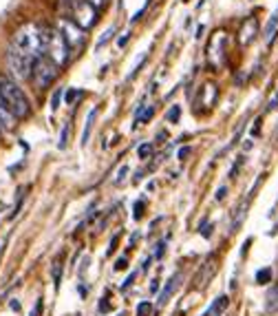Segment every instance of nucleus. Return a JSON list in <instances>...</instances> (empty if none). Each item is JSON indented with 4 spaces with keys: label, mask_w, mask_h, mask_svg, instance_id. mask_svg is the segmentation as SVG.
Segmentation results:
<instances>
[{
    "label": "nucleus",
    "mask_w": 278,
    "mask_h": 316,
    "mask_svg": "<svg viewBox=\"0 0 278 316\" xmlns=\"http://www.w3.org/2000/svg\"><path fill=\"white\" fill-rule=\"evenodd\" d=\"M69 133H71V129H69V126H64V129H62V135H60V142H58L60 150H64V149H67V139H69Z\"/></svg>",
    "instance_id": "nucleus-22"
},
{
    "label": "nucleus",
    "mask_w": 278,
    "mask_h": 316,
    "mask_svg": "<svg viewBox=\"0 0 278 316\" xmlns=\"http://www.w3.org/2000/svg\"><path fill=\"white\" fill-rule=\"evenodd\" d=\"M128 38H130V34H124V38H120V40H117V47H126V42H128Z\"/></svg>",
    "instance_id": "nucleus-32"
},
{
    "label": "nucleus",
    "mask_w": 278,
    "mask_h": 316,
    "mask_svg": "<svg viewBox=\"0 0 278 316\" xmlns=\"http://www.w3.org/2000/svg\"><path fill=\"white\" fill-rule=\"evenodd\" d=\"M137 155H139V159H148L153 155V144H141L137 149Z\"/></svg>",
    "instance_id": "nucleus-18"
},
{
    "label": "nucleus",
    "mask_w": 278,
    "mask_h": 316,
    "mask_svg": "<svg viewBox=\"0 0 278 316\" xmlns=\"http://www.w3.org/2000/svg\"><path fill=\"white\" fill-rule=\"evenodd\" d=\"M226 195H227V188L221 186L219 190H216V201H223V199H226Z\"/></svg>",
    "instance_id": "nucleus-28"
},
{
    "label": "nucleus",
    "mask_w": 278,
    "mask_h": 316,
    "mask_svg": "<svg viewBox=\"0 0 278 316\" xmlns=\"http://www.w3.org/2000/svg\"><path fill=\"white\" fill-rule=\"evenodd\" d=\"M269 109H278V95H276V97H274V100H272V102H269Z\"/></svg>",
    "instance_id": "nucleus-35"
},
{
    "label": "nucleus",
    "mask_w": 278,
    "mask_h": 316,
    "mask_svg": "<svg viewBox=\"0 0 278 316\" xmlns=\"http://www.w3.org/2000/svg\"><path fill=\"white\" fill-rule=\"evenodd\" d=\"M155 248H157V250H155V257H161V254H163V243L155 245Z\"/></svg>",
    "instance_id": "nucleus-33"
},
{
    "label": "nucleus",
    "mask_w": 278,
    "mask_h": 316,
    "mask_svg": "<svg viewBox=\"0 0 278 316\" xmlns=\"http://www.w3.org/2000/svg\"><path fill=\"white\" fill-rule=\"evenodd\" d=\"M60 100H62V89H55V93H53V97H51V109L53 111L60 106Z\"/></svg>",
    "instance_id": "nucleus-23"
},
{
    "label": "nucleus",
    "mask_w": 278,
    "mask_h": 316,
    "mask_svg": "<svg viewBox=\"0 0 278 316\" xmlns=\"http://www.w3.org/2000/svg\"><path fill=\"white\" fill-rule=\"evenodd\" d=\"M58 69L60 67L49 56H40L31 69V80L38 89H49L51 82H55V77H58Z\"/></svg>",
    "instance_id": "nucleus-4"
},
{
    "label": "nucleus",
    "mask_w": 278,
    "mask_h": 316,
    "mask_svg": "<svg viewBox=\"0 0 278 316\" xmlns=\"http://www.w3.org/2000/svg\"><path fill=\"white\" fill-rule=\"evenodd\" d=\"M0 130H2V126H0Z\"/></svg>",
    "instance_id": "nucleus-37"
},
{
    "label": "nucleus",
    "mask_w": 278,
    "mask_h": 316,
    "mask_svg": "<svg viewBox=\"0 0 278 316\" xmlns=\"http://www.w3.org/2000/svg\"><path fill=\"white\" fill-rule=\"evenodd\" d=\"M113 31H115V27H108V31H106V34L102 36L100 40H97V49H100L102 44H106V42H108V38H110V34H113Z\"/></svg>",
    "instance_id": "nucleus-25"
},
{
    "label": "nucleus",
    "mask_w": 278,
    "mask_h": 316,
    "mask_svg": "<svg viewBox=\"0 0 278 316\" xmlns=\"http://www.w3.org/2000/svg\"><path fill=\"white\" fill-rule=\"evenodd\" d=\"M82 95H84V91H80V89H69L67 95H64V100H67V104L71 106V104H75Z\"/></svg>",
    "instance_id": "nucleus-15"
},
{
    "label": "nucleus",
    "mask_w": 278,
    "mask_h": 316,
    "mask_svg": "<svg viewBox=\"0 0 278 316\" xmlns=\"http://www.w3.org/2000/svg\"><path fill=\"white\" fill-rule=\"evenodd\" d=\"M199 230H201V237H206V239H210L212 237V223H208V221H203Z\"/></svg>",
    "instance_id": "nucleus-24"
},
{
    "label": "nucleus",
    "mask_w": 278,
    "mask_h": 316,
    "mask_svg": "<svg viewBox=\"0 0 278 316\" xmlns=\"http://www.w3.org/2000/svg\"><path fill=\"white\" fill-rule=\"evenodd\" d=\"M190 153H192V149H190V146H183V149L179 150V155H177V157H179V159H186Z\"/></svg>",
    "instance_id": "nucleus-30"
},
{
    "label": "nucleus",
    "mask_w": 278,
    "mask_h": 316,
    "mask_svg": "<svg viewBox=\"0 0 278 316\" xmlns=\"http://www.w3.org/2000/svg\"><path fill=\"white\" fill-rule=\"evenodd\" d=\"M227 301H230V298H227L226 294H223V297H219V298H214V301H212V305H210V310H208L203 316H221V312L227 307Z\"/></svg>",
    "instance_id": "nucleus-11"
},
{
    "label": "nucleus",
    "mask_w": 278,
    "mask_h": 316,
    "mask_svg": "<svg viewBox=\"0 0 278 316\" xmlns=\"http://www.w3.org/2000/svg\"><path fill=\"white\" fill-rule=\"evenodd\" d=\"M2 208H5V206H2V201H0V210H2Z\"/></svg>",
    "instance_id": "nucleus-36"
},
{
    "label": "nucleus",
    "mask_w": 278,
    "mask_h": 316,
    "mask_svg": "<svg viewBox=\"0 0 278 316\" xmlns=\"http://www.w3.org/2000/svg\"><path fill=\"white\" fill-rule=\"evenodd\" d=\"M256 36H259V22H256V18H247L243 22V27H241V31H239L241 44H249Z\"/></svg>",
    "instance_id": "nucleus-8"
},
{
    "label": "nucleus",
    "mask_w": 278,
    "mask_h": 316,
    "mask_svg": "<svg viewBox=\"0 0 278 316\" xmlns=\"http://www.w3.org/2000/svg\"><path fill=\"white\" fill-rule=\"evenodd\" d=\"M0 126L7 129V130H11L16 126V117H14V113L9 111L7 102L2 100V95H0Z\"/></svg>",
    "instance_id": "nucleus-10"
},
{
    "label": "nucleus",
    "mask_w": 278,
    "mask_h": 316,
    "mask_svg": "<svg viewBox=\"0 0 278 316\" xmlns=\"http://www.w3.org/2000/svg\"><path fill=\"white\" fill-rule=\"evenodd\" d=\"M44 56H49L58 67H64L71 56L67 38L60 34L58 29H47L44 27Z\"/></svg>",
    "instance_id": "nucleus-3"
},
{
    "label": "nucleus",
    "mask_w": 278,
    "mask_h": 316,
    "mask_svg": "<svg viewBox=\"0 0 278 316\" xmlns=\"http://www.w3.org/2000/svg\"><path fill=\"white\" fill-rule=\"evenodd\" d=\"M150 312H153V303L141 301L137 305V316H150Z\"/></svg>",
    "instance_id": "nucleus-19"
},
{
    "label": "nucleus",
    "mask_w": 278,
    "mask_h": 316,
    "mask_svg": "<svg viewBox=\"0 0 278 316\" xmlns=\"http://www.w3.org/2000/svg\"><path fill=\"white\" fill-rule=\"evenodd\" d=\"M7 69H9V73L16 80H27V77H31L34 62L27 60L24 56H20V53H16L14 49L7 47Z\"/></svg>",
    "instance_id": "nucleus-6"
},
{
    "label": "nucleus",
    "mask_w": 278,
    "mask_h": 316,
    "mask_svg": "<svg viewBox=\"0 0 278 316\" xmlns=\"http://www.w3.org/2000/svg\"><path fill=\"white\" fill-rule=\"evenodd\" d=\"M9 49H14L16 53L35 62L40 56H44V27L34 22L22 24L11 38Z\"/></svg>",
    "instance_id": "nucleus-1"
},
{
    "label": "nucleus",
    "mask_w": 278,
    "mask_h": 316,
    "mask_svg": "<svg viewBox=\"0 0 278 316\" xmlns=\"http://www.w3.org/2000/svg\"><path fill=\"white\" fill-rule=\"evenodd\" d=\"M276 31H278V14H276V16H272V20H269L267 27H265V31H263L265 42L272 44V42H274V38H276Z\"/></svg>",
    "instance_id": "nucleus-14"
},
{
    "label": "nucleus",
    "mask_w": 278,
    "mask_h": 316,
    "mask_svg": "<svg viewBox=\"0 0 278 316\" xmlns=\"http://www.w3.org/2000/svg\"><path fill=\"white\" fill-rule=\"evenodd\" d=\"M269 281H272V270H269V268L259 270V272H256V283H261V285H263V283H269Z\"/></svg>",
    "instance_id": "nucleus-17"
},
{
    "label": "nucleus",
    "mask_w": 278,
    "mask_h": 316,
    "mask_svg": "<svg viewBox=\"0 0 278 316\" xmlns=\"http://www.w3.org/2000/svg\"><path fill=\"white\" fill-rule=\"evenodd\" d=\"M95 117H97V106H93L91 113H88V117H87V124H84V130H82V146H87L88 137H91V130H93V122H95Z\"/></svg>",
    "instance_id": "nucleus-12"
},
{
    "label": "nucleus",
    "mask_w": 278,
    "mask_h": 316,
    "mask_svg": "<svg viewBox=\"0 0 278 316\" xmlns=\"http://www.w3.org/2000/svg\"><path fill=\"white\" fill-rule=\"evenodd\" d=\"M141 210H144V204H135V219H139V217H141Z\"/></svg>",
    "instance_id": "nucleus-31"
},
{
    "label": "nucleus",
    "mask_w": 278,
    "mask_h": 316,
    "mask_svg": "<svg viewBox=\"0 0 278 316\" xmlns=\"http://www.w3.org/2000/svg\"><path fill=\"white\" fill-rule=\"evenodd\" d=\"M58 31L67 38L69 47H80V44L84 42V29H82L73 18H60L58 20Z\"/></svg>",
    "instance_id": "nucleus-7"
},
{
    "label": "nucleus",
    "mask_w": 278,
    "mask_h": 316,
    "mask_svg": "<svg viewBox=\"0 0 278 316\" xmlns=\"http://www.w3.org/2000/svg\"><path fill=\"white\" fill-rule=\"evenodd\" d=\"M126 268H128V259H126V257L117 259V261H115V270H117V272H120V270H126Z\"/></svg>",
    "instance_id": "nucleus-26"
},
{
    "label": "nucleus",
    "mask_w": 278,
    "mask_h": 316,
    "mask_svg": "<svg viewBox=\"0 0 278 316\" xmlns=\"http://www.w3.org/2000/svg\"><path fill=\"white\" fill-rule=\"evenodd\" d=\"M135 277H137V272H133V274H130V277H128V279H126V281H124V285H122V290H128V287H130V285H133V281H135Z\"/></svg>",
    "instance_id": "nucleus-29"
},
{
    "label": "nucleus",
    "mask_w": 278,
    "mask_h": 316,
    "mask_svg": "<svg viewBox=\"0 0 278 316\" xmlns=\"http://www.w3.org/2000/svg\"><path fill=\"white\" fill-rule=\"evenodd\" d=\"M9 305H11V310H16V312H18V310H20V303H18V301H16V298H14V301H11V303H9Z\"/></svg>",
    "instance_id": "nucleus-34"
},
{
    "label": "nucleus",
    "mask_w": 278,
    "mask_h": 316,
    "mask_svg": "<svg viewBox=\"0 0 278 316\" xmlns=\"http://www.w3.org/2000/svg\"><path fill=\"white\" fill-rule=\"evenodd\" d=\"M179 281H181V274H174V277H170V279H168V283H166V287H163V292L159 294V301H157V305H159V307L168 303V298L173 297V292L179 287Z\"/></svg>",
    "instance_id": "nucleus-9"
},
{
    "label": "nucleus",
    "mask_w": 278,
    "mask_h": 316,
    "mask_svg": "<svg viewBox=\"0 0 278 316\" xmlns=\"http://www.w3.org/2000/svg\"><path fill=\"white\" fill-rule=\"evenodd\" d=\"M179 117H181V106L174 104L173 109L168 111V122H179Z\"/></svg>",
    "instance_id": "nucleus-21"
},
{
    "label": "nucleus",
    "mask_w": 278,
    "mask_h": 316,
    "mask_svg": "<svg viewBox=\"0 0 278 316\" xmlns=\"http://www.w3.org/2000/svg\"><path fill=\"white\" fill-rule=\"evenodd\" d=\"M153 115H155V106H150V104L139 106L137 109V124H148V122L153 120Z\"/></svg>",
    "instance_id": "nucleus-13"
},
{
    "label": "nucleus",
    "mask_w": 278,
    "mask_h": 316,
    "mask_svg": "<svg viewBox=\"0 0 278 316\" xmlns=\"http://www.w3.org/2000/svg\"><path fill=\"white\" fill-rule=\"evenodd\" d=\"M0 95L7 102V106H9V111L14 113L16 120H24V117L31 115V104L27 100V95H24V91L16 84V80L0 77Z\"/></svg>",
    "instance_id": "nucleus-2"
},
{
    "label": "nucleus",
    "mask_w": 278,
    "mask_h": 316,
    "mask_svg": "<svg viewBox=\"0 0 278 316\" xmlns=\"http://www.w3.org/2000/svg\"><path fill=\"white\" fill-rule=\"evenodd\" d=\"M212 272H214V263H206V265H203V272H201V277H199V287L206 285V279L212 277Z\"/></svg>",
    "instance_id": "nucleus-16"
},
{
    "label": "nucleus",
    "mask_w": 278,
    "mask_h": 316,
    "mask_svg": "<svg viewBox=\"0 0 278 316\" xmlns=\"http://www.w3.org/2000/svg\"><path fill=\"white\" fill-rule=\"evenodd\" d=\"M71 11H73V20H75L84 31L91 29L93 24L97 22V7L91 5L88 0H73Z\"/></svg>",
    "instance_id": "nucleus-5"
},
{
    "label": "nucleus",
    "mask_w": 278,
    "mask_h": 316,
    "mask_svg": "<svg viewBox=\"0 0 278 316\" xmlns=\"http://www.w3.org/2000/svg\"><path fill=\"white\" fill-rule=\"evenodd\" d=\"M60 279H62V263H55L53 265V283H55V287H60Z\"/></svg>",
    "instance_id": "nucleus-20"
},
{
    "label": "nucleus",
    "mask_w": 278,
    "mask_h": 316,
    "mask_svg": "<svg viewBox=\"0 0 278 316\" xmlns=\"http://www.w3.org/2000/svg\"><path fill=\"white\" fill-rule=\"evenodd\" d=\"M126 172H128V166H122V168H120V170H117V172H115V184H120V182H122V179H124V177H126Z\"/></svg>",
    "instance_id": "nucleus-27"
}]
</instances>
